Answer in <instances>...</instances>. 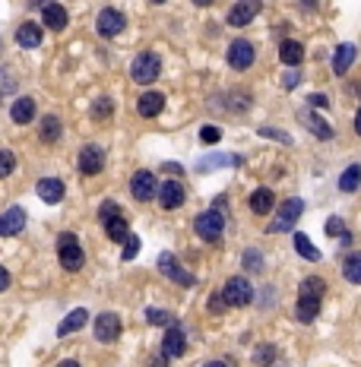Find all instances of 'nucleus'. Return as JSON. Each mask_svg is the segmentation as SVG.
Returning <instances> with one entry per match:
<instances>
[{"mask_svg":"<svg viewBox=\"0 0 361 367\" xmlns=\"http://www.w3.org/2000/svg\"><path fill=\"white\" fill-rule=\"evenodd\" d=\"M57 256H60V266L67 272H80L86 263V254L83 247H80V241H76L73 232H64L57 238Z\"/></svg>","mask_w":361,"mask_h":367,"instance_id":"obj_1","label":"nucleus"},{"mask_svg":"<svg viewBox=\"0 0 361 367\" xmlns=\"http://www.w3.org/2000/svg\"><path fill=\"white\" fill-rule=\"evenodd\" d=\"M158 73H162V60H158V54L152 51H143L140 57L130 64V76H133V83H156Z\"/></svg>","mask_w":361,"mask_h":367,"instance_id":"obj_2","label":"nucleus"},{"mask_svg":"<svg viewBox=\"0 0 361 367\" xmlns=\"http://www.w3.org/2000/svg\"><path fill=\"white\" fill-rule=\"evenodd\" d=\"M222 298H225L228 308H248L250 301H254V285L248 282V279H228L225 282V292H222Z\"/></svg>","mask_w":361,"mask_h":367,"instance_id":"obj_3","label":"nucleus"},{"mask_svg":"<svg viewBox=\"0 0 361 367\" xmlns=\"http://www.w3.org/2000/svg\"><path fill=\"white\" fill-rule=\"evenodd\" d=\"M158 272H162L165 279H172V282L184 285V288H194V285H196V279L190 276L184 266H180L174 254H162V256H158Z\"/></svg>","mask_w":361,"mask_h":367,"instance_id":"obj_4","label":"nucleus"},{"mask_svg":"<svg viewBox=\"0 0 361 367\" xmlns=\"http://www.w3.org/2000/svg\"><path fill=\"white\" fill-rule=\"evenodd\" d=\"M194 228L203 241H219L222 238V228H225V218H222L219 209H210V212H203V216H196Z\"/></svg>","mask_w":361,"mask_h":367,"instance_id":"obj_5","label":"nucleus"},{"mask_svg":"<svg viewBox=\"0 0 361 367\" xmlns=\"http://www.w3.org/2000/svg\"><path fill=\"white\" fill-rule=\"evenodd\" d=\"M124 26H127L124 13H120V10H114V7H105L102 13H98L95 29H98V35H102V38H114V35H120V32H124Z\"/></svg>","mask_w":361,"mask_h":367,"instance_id":"obj_6","label":"nucleus"},{"mask_svg":"<svg viewBox=\"0 0 361 367\" xmlns=\"http://www.w3.org/2000/svg\"><path fill=\"white\" fill-rule=\"evenodd\" d=\"M228 67L232 70H250L254 67V45L244 38H234L228 45Z\"/></svg>","mask_w":361,"mask_h":367,"instance_id":"obj_7","label":"nucleus"},{"mask_svg":"<svg viewBox=\"0 0 361 367\" xmlns=\"http://www.w3.org/2000/svg\"><path fill=\"white\" fill-rule=\"evenodd\" d=\"M301 212H304V203H301L298 196H295V200H286L282 209H279V216H276V222H272V232H288V228L301 218Z\"/></svg>","mask_w":361,"mask_h":367,"instance_id":"obj_8","label":"nucleus"},{"mask_svg":"<svg viewBox=\"0 0 361 367\" xmlns=\"http://www.w3.org/2000/svg\"><path fill=\"white\" fill-rule=\"evenodd\" d=\"M260 0H238L232 7V13H228V23L234 26V29H241V26H248V23H254L257 19V13H260Z\"/></svg>","mask_w":361,"mask_h":367,"instance_id":"obj_9","label":"nucleus"},{"mask_svg":"<svg viewBox=\"0 0 361 367\" xmlns=\"http://www.w3.org/2000/svg\"><path fill=\"white\" fill-rule=\"evenodd\" d=\"M187 352V336L180 326H168L165 336H162V355L165 358H180V355Z\"/></svg>","mask_w":361,"mask_h":367,"instance_id":"obj_10","label":"nucleus"},{"mask_svg":"<svg viewBox=\"0 0 361 367\" xmlns=\"http://www.w3.org/2000/svg\"><path fill=\"white\" fill-rule=\"evenodd\" d=\"M156 190H158V184H156V178H152V171H136L133 180H130V194L140 203H149L152 196H156Z\"/></svg>","mask_w":361,"mask_h":367,"instance_id":"obj_11","label":"nucleus"},{"mask_svg":"<svg viewBox=\"0 0 361 367\" xmlns=\"http://www.w3.org/2000/svg\"><path fill=\"white\" fill-rule=\"evenodd\" d=\"M120 336V317L118 314H98L95 317V339L98 342H114Z\"/></svg>","mask_w":361,"mask_h":367,"instance_id":"obj_12","label":"nucleus"},{"mask_svg":"<svg viewBox=\"0 0 361 367\" xmlns=\"http://www.w3.org/2000/svg\"><path fill=\"white\" fill-rule=\"evenodd\" d=\"M156 196L162 203V209H178L180 203H184V187H180L178 180H165V184H158Z\"/></svg>","mask_w":361,"mask_h":367,"instance_id":"obj_13","label":"nucleus"},{"mask_svg":"<svg viewBox=\"0 0 361 367\" xmlns=\"http://www.w3.org/2000/svg\"><path fill=\"white\" fill-rule=\"evenodd\" d=\"M298 120L311 130V133L317 136V140H324V142H326V140H333V127L326 124L324 117H317L314 111H308V108H301V111H298Z\"/></svg>","mask_w":361,"mask_h":367,"instance_id":"obj_14","label":"nucleus"},{"mask_svg":"<svg viewBox=\"0 0 361 367\" xmlns=\"http://www.w3.org/2000/svg\"><path fill=\"white\" fill-rule=\"evenodd\" d=\"M26 228V209L23 206H10L0 216V234H19Z\"/></svg>","mask_w":361,"mask_h":367,"instance_id":"obj_15","label":"nucleus"},{"mask_svg":"<svg viewBox=\"0 0 361 367\" xmlns=\"http://www.w3.org/2000/svg\"><path fill=\"white\" fill-rule=\"evenodd\" d=\"M105 168V152L98 149V146H86L83 152H80V171L83 174H98Z\"/></svg>","mask_w":361,"mask_h":367,"instance_id":"obj_16","label":"nucleus"},{"mask_svg":"<svg viewBox=\"0 0 361 367\" xmlns=\"http://www.w3.org/2000/svg\"><path fill=\"white\" fill-rule=\"evenodd\" d=\"M324 292H326V282H324V279L308 276L304 282L298 285V301H314V304H320Z\"/></svg>","mask_w":361,"mask_h":367,"instance_id":"obj_17","label":"nucleus"},{"mask_svg":"<svg viewBox=\"0 0 361 367\" xmlns=\"http://www.w3.org/2000/svg\"><path fill=\"white\" fill-rule=\"evenodd\" d=\"M162 108H165V95H162V92H143V95H140V102H136L140 117H156Z\"/></svg>","mask_w":361,"mask_h":367,"instance_id":"obj_18","label":"nucleus"},{"mask_svg":"<svg viewBox=\"0 0 361 367\" xmlns=\"http://www.w3.org/2000/svg\"><path fill=\"white\" fill-rule=\"evenodd\" d=\"M355 45H339L336 51H333V73L336 76H346L349 70H352V64H355Z\"/></svg>","mask_w":361,"mask_h":367,"instance_id":"obj_19","label":"nucleus"},{"mask_svg":"<svg viewBox=\"0 0 361 367\" xmlns=\"http://www.w3.org/2000/svg\"><path fill=\"white\" fill-rule=\"evenodd\" d=\"M41 16H45V26H48V29H54V32H64V29H67V23H70L67 10L60 7V3H45Z\"/></svg>","mask_w":361,"mask_h":367,"instance_id":"obj_20","label":"nucleus"},{"mask_svg":"<svg viewBox=\"0 0 361 367\" xmlns=\"http://www.w3.org/2000/svg\"><path fill=\"white\" fill-rule=\"evenodd\" d=\"M86 320H89V310H83V308L70 310V314L64 317V320H60V326H57V336H70V332L83 330V326H86Z\"/></svg>","mask_w":361,"mask_h":367,"instance_id":"obj_21","label":"nucleus"},{"mask_svg":"<svg viewBox=\"0 0 361 367\" xmlns=\"http://www.w3.org/2000/svg\"><path fill=\"white\" fill-rule=\"evenodd\" d=\"M38 196L45 203H60L64 200V180H57V178H41L38 180Z\"/></svg>","mask_w":361,"mask_h":367,"instance_id":"obj_22","label":"nucleus"},{"mask_svg":"<svg viewBox=\"0 0 361 367\" xmlns=\"http://www.w3.org/2000/svg\"><path fill=\"white\" fill-rule=\"evenodd\" d=\"M279 60H282L286 67H298L301 60H304V48H301V41H292V38L282 41V45H279Z\"/></svg>","mask_w":361,"mask_h":367,"instance_id":"obj_23","label":"nucleus"},{"mask_svg":"<svg viewBox=\"0 0 361 367\" xmlns=\"http://www.w3.org/2000/svg\"><path fill=\"white\" fill-rule=\"evenodd\" d=\"M272 206H276V196H272V190L260 187L250 194V209L257 212V216H266V212H272Z\"/></svg>","mask_w":361,"mask_h":367,"instance_id":"obj_24","label":"nucleus"},{"mask_svg":"<svg viewBox=\"0 0 361 367\" xmlns=\"http://www.w3.org/2000/svg\"><path fill=\"white\" fill-rule=\"evenodd\" d=\"M10 117H13V124H29L35 117V102L32 98H16L13 108H10Z\"/></svg>","mask_w":361,"mask_h":367,"instance_id":"obj_25","label":"nucleus"},{"mask_svg":"<svg viewBox=\"0 0 361 367\" xmlns=\"http://www.w3.org/2000/svg\"><path fill=\"white\" fill-rule=\"evenodd\" d=\"M16 41H19L23 48H38V45H41V26H35V23L19 26V32H16Z\"/></svg>","mask_w":361,"mask_h":367,"instance_id":"obj_26","label":"nucleus"},{"mask_svg":"<svg viewBox=\"0 0 361 367\" xmlns=\"http://www.w3.org/2000/svg\"><path fill=\"white\" fill-rule=\"evenodd\" d=\"M358 184H361V165L346 168V171H342V178H339V190H342V194H355V190H358Z\"/></svg>","mask_w":361,"mask_h":367,"instance_id":"obj_27","label":"nucleus"},{"mask_svg":"<svg viewBox=\"0 0 361 367\" xmlns=\"http://www.w3.org/2000/svg\"><path fill=\"white\" fill-rule=\"evenodd\" d=\"M342 276L352 285H361V254H349L346 263H342Z\"/></svg>","mask_w":361,"mask_h":367,"instance_id":"obj_28","label":"nucleus"},{"mask_svg":"<svg viewBox=\"0 0 361 367\" xmlns=\"http://www.w3.org/2000/svg\"><path fill=\"white\" fill-rule=\"evenodd\" d=\"M105 232H108V238L111 241H124L130 234V228H127V218L124 216H114V218H108L105 222Z\"/></svg>","mask_w":361,"mask_h":367,"instance_id":"obj_29","label":"nucleus"},{"mask_svg":"<svg viewBox=\"0 0 361 367\" xmlns=\"http://www.w3.org/2000/svg\"><path fill=\"white\" fill-rule=\"evenodd\" d=\"M295 250H298V254L304 256V260H311V263L320 260V250H317L314 244H311L308 234H295Z\"/></svg>","mask_w":361,"mask_h":367,"instance_id":"obj_30","label":"nucleus"},{"mask_svg":"<svg viewBox=\"0 0 361 367\" xmlns=\"http://www.w3.org/2000/svg\"><path fill=\"white\" fill-rule=\"evenodd\" d=\"M60 136V120L57 117H45L41 120V140L45 142H57Z\"/></svg>","mask_w":361,"mask_h":367,"instance_id":"obj_31","label":"nucleus"},{"mask_svg":"<svg viewBox=\"0 0 361 367\" xmlns=\"http://www.w3.org/2000/svg\"><path fill=\"white\" fill-rule=\"evenodd\" d=\"M272 358H276V348H272V345H257V352H254V361H257V364L270 367Z\"/></svg>","mask_w":361,"mask_h":367,"instance_id":"obj_32","label":"nucleus"},{"mask_svg":"<svg viewBox=\"0 0 361 367\" xmlns=\"http://www.w3.org/2000/svg\"><path fill=\"white\" fill-rule=\"evenodd\" d=\"M146 320H149L152 326H168V323H172V314H168V310H158V308H149L146 310Z\"/></svg>","mask_w":361,"mask_h":367,"instance_id":"obj_33","label":"nucleus"},{"mask_svg":"<svg viewBox=\"0 0 361 367\" xmlns=\"http://www.w3.org/2000/svg\"><path fill=\"white\" fill-rule=\"evenodd\" d=\"M13 168H16V156L10 149H0V178L13 174Z\"/></svg>","mask_w":361,"mask_h":367,"instance_id":"obj_34","label":"nucleus"},{"mask_svg":"<svg viewBox=\"0 0 361 367\" xmlns=\"http://www.w3.org/2000/svg\"><path fill=\"white\" fill-rule=\"evenodd\" d=\"M111 108H114L111 98H98L95 105H92V117H95V120H105L108 114H111Z\"/></svg>","mask_w":361,"mask_h":367,"instance_id":"obj_35","label":"nucleus"},{"mask_svg":"<svg viewBox=\"0 0 361 367\" xmlns=\"http://www.w3.org/2000/svg\"><path fill=\"white\" fill-rule=\"evenodd\" d=\"M136 254H140V238L127 234V238H124V256H120V260H133Z\"/></svg>","mask_w":361,"mask_h":367,"instance_id":"obj_36","label":"nucleus"},{"mask_svg":"<svg viewBox=\"0 0 361 367\" xmlns=\"http://www.w3.org/2000/svg\"><path fill=\"white\" fill-rule=\"evenodd\" d=\"M98 216H102V222H108V218H114V216H120V206L118 203H102V209H98Z\"/></svg>","mask_w":361,"mask_h":367,"instance_id":"obj_37","label":"nucleus"},{"mask_svg":"<svg viewBox=\"0 0 361 367\" xmlns=\"http://www.w3.org/2000/svg\"><path fill=\"white\" fill-rule=\"evenodd\" d=\"M200 140H203V142H219V140H222V130L212 127V124H206V127L200 130Z\"/></svg>","mask_w":361,"mask_h":367,"instance_id":"obj_38","label":"nucleus"},{"mask_svg":"<svg viewBox=\"0 0 361 367\" xmlns=\"http://www.w3.org/2000/svg\"><path fill=\"white\" fill-rule=\"evenodd\" d=\"M298 83H301V73H298V67H292L286 76H282V86H286V89H295V86H298Z\"/></svg>","mask_w":361,"mask_h":367,"instance_id":"obj_39","label":"nucleus"},{"mask_svg":"<svg viewBox=\"0 0 361 367\" xmlns=\"http://www.w3.org/2000/svg\"><path fill=\"white\" fill-rule=\"evenodd\" d=\"M244 263H248L250 272H260V254H257V250H248V254H244Z\"/></svg>","mask_w":361,"mask_h":367,"instance_id":"obj_40","label":"nucleus"},{"mask_svg":"<svg viewBox=\"0 0 361 367\" xmlns=\"http://www.w3.org/2000/svg\"><path fill=\"white\" fill-rule=\"evenodd\" d=\"M13 89H16L13 73H10V70H3V73H0V92H13Z\"/></svg>","mask_w":361,"mask_h":367,"instance_id":"obj_41","label":"nucleus"},{"mask_svg":"<svg viewBox=\"0 0 361 367\" xmlns=\"http://www.w3.org/2000/svg\"><path fill=\"white\" fill-rule=\"evenodd\" d=\"M260 136H270V140H279V142H286V146L292 142L288 136H282V130H272V127H260Z\"/></svg>","mask_w":361,"mask_h":367,"instance_id":"obj_42","label":"nucleus"},{"mask_svg":"<svg viewBox=\"0 0 361 367\" xmlns=\"http://www.w3.org/2000/svg\"><path fill=\"white\" fill-rule=\"evenodd\" d=\"M339 232H342V218H330V222H326V234L339 238Z\"/></svg>","mask_w":361,"mask_h":367,"instance_id":"obj_43","label":"nucleus"},{"mask_svg":"<svg viewBox=\"0 0 361 367\" xmlns=\"http://www.w3.org/2000/svg\"><path fill=\"white\" fill-rule=\"evenodd\" d=\"M222 308H225V298H222V294H212V298H210V310H212V314H222Z\"/></svg>","mask_w":361,"mask_h":367,"instance_id":"obj_44","label":"nucleus"},{"mask_svg":"<svg viewBox=\"0 0 361 367\" xmlns=\"http://www.w3.org/2000/svg\"><path fill=\"white\" fill-rule=\"evenodd\" d=\"M308 105H317V108H326V95H317V92H314V95H311V98H308Z\"/></svg>","mask_w":361,"mask_h":367,"instance_id":"obj_45","label":"nucleus"},{"mask_svg":"<svg viewBox=\"0 0 361 367\" xmlns=\"http://www.w3.org/2000/svg\"><path fill=\"white\" fill-rule=\"evenodd\" d=\"M7 285H10V272L0 266V292H7Z\"/></svg>","mask_w":361,"mask_h":367,"instance_id":"obj_46","label":"nucleus"},{"mask_svg":"<svg viewBox=\"0 0 361 367\" xmlns=\"http://www.w3.org/2000/svg\"><path fill=\"white\" fill-rule=\"evenodd\" d=\"M355 133L361 136V108H358V114H355Z\"/></svg>","mask_w":361,"mask_h":367,"instance_id":"obj_47","label":"nucleus"},{"mask_svg":"<svg viewBox=\"0 0 361 367\" xmlns=\"http://www.w3.org/2000/svg\"><path fill=\"white\" fill-rule=\"evenodd\" d=\"M196 7H212V3H216V0H194Z\"/></svg>","mask_w":361,"mask_h":367,"instance_id":"obj_48","label":"nucleus"},{"mask_svg":"<svg viewBox=\"0 0 361 367\" xmlns=\"http://www.w3.org/2000/svg\"><path fill=\"white\" fill-rule=\"evenodd\" d=\"M57 367H80V364H76V361H60Z\"/></svg>","mask_w":361,"mask_h":367,"instance_id":"obj_49","label":"nucleus"},{"mask_svg":"<svg viewBox=\"0 0 361 367\" xmlns=\"http://www.w3.org/2000/svg\"><path fill=\"white\" fill-rule=\"evenodd\" d=\"M206 367H228L225 361H212V364H206Z\"/></svg>","mask_w":361,"mask_h":367,"instance_id":"obj_50","label":"nucleus"},{"mask_svg":"<svg viewBox=\"0 0 361 367\" xmlns=\"http://www.w3.org/2000/svg\"><path fill=\"white\" fill-rule=\"evenodd\" d=\"M152 3H165V0H152Z\"/></svg>","mask_w":361,"mask_h":367,"instance_id":"obj_51","label":"nucleus"}]
</instances>
